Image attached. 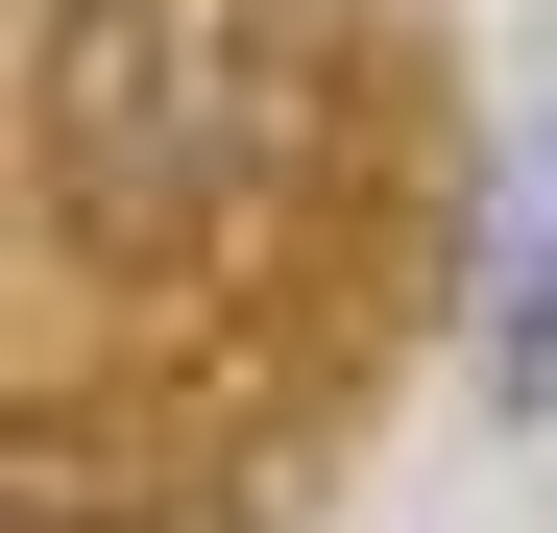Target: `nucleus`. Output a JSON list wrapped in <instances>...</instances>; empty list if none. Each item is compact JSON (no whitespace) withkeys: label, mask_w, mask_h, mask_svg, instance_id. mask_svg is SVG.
Returning a JSON list of instances; mask_svg holds the SVG:
<instances>
[{"label":"nucleus","mask_w":557,"mask_h":533,"mask_svg":"<svg viewBox=\"0 0 557 533\" xmlns=\"http://www.w3.org/2000/svg\"><path fill=\"white\" fill-rule=\"evenodd\" d=\"M485 388L557 412V146L509 170V219H485Z\"/></svg>","instance_id":"nucleus-1"}]
</instances>
